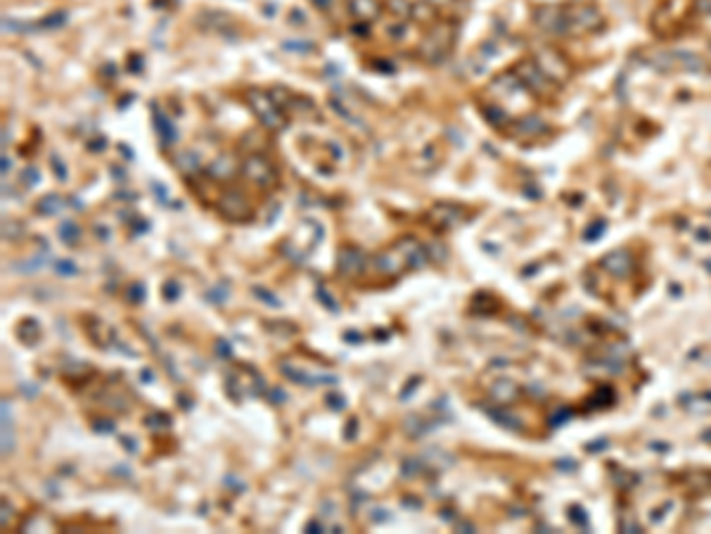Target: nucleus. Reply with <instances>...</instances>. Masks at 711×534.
Wrapping results in <instances>:
<instances>
[{
	"label": "nucleus",
	"instance_id": "obj_1",
	"mask_svg": "<svg viewBox=\"0 0 711 534\" xmlns=\"http://www.w3.org/2000/svg\"><path fill=\"white\" fill-rule=\"evenodd\" d=\"M458 38V24L456 22H437L432 24V29L424 33V38L420 40L417 45V55L424 59V62H441L444 57L451 55L453 45H456Z\"/></svg>",
	"mask_w": 711,
	"mask_h": 534
},
{
	"label": "nucleus",
	"instance_id": "obj_2",
	"mask_svg": "<svg viewBox=\"0 0 711 534\" xmlns=\"http://www.w3.org/2000/svg\"><path fill=\"white\" fill-rule=\"evenodd\" d=\"M247 103L249 107L256 112V117L268 131H282L287 126V119H284L282 110L273 103L270 93H263V91H249L247 93Z\"/></svg>",
	"mask_w": 711,
	"mask_h": 534
},
{
	"label": "nucleus",
	"instance_id": "obj_3",
	"mask_svg": "<svg viewBox=\"0 0 711 534\" xmlns=\"http://www.w3.org/2000/svg\"><path fill=\"white\" fill-rule=\"evenodd\" d=\"M242 176H245L249 183H254L259 188H273L277 181L275 166L270 164L266 154H261V152L247 154V159L242 161Z\"/></svg>",
	"mask_w": 711,
	"mask_h": 534
},
{
	"label": "nucleus",
	"instance_id": "obj_4",
	"mask_svg": "<svg viewBox=\"0 0 711 534\" xmlns=\"http://www.w3.org/2000/svg\"><path fill=\"white\" fill-rule=\"evenodd\" d=\"M219 212L226 216L228 221H235V224H245V221H249L254 216L247 198L242 193H237V191H228V193L221 195Z\"/></svg>",
	"mask_w": 711,
	"mask_h": 534
},
{
	"label": "nucleus",
	"instance_id": "obj_5",
	"mask_svg": "<svg viewBox=\"0 0 711 534\" xmlns=\"http://www.w3.org/2000/svg\"><path fill=\"white\" fill-rule=\"evenodd\" d=\"M368 256L363 254V249L358 247H342L340 254H337V271H340L344 278H358L368 271Z\"/></svg>",
	"mask_w": 711,
	"mask_h": 534
},
{
	"label": "nucleus",
	"instance_id": "obj_6",
	"mask_svg": "<svg viewBox=\"0 0 711 534\" xmlns=\"http://www.w3.org/2000/svg\"><path fill=\"white\" fill-rule=\"evenodd\" d=\"M567 12V26H574L577 31H591L600 24V12L593 8V5H572V8H565Z\"/></svg>",
	"mask_w": 711,
	"mask_h": 534
},
{
	"label": "nucleus",
	"instance_id": "obj_7",
	"mask_svg": "<svg viewBox=\"0 0 711 534\" xmlns=\"http://www.w3.org/2000/svg\"><path fill=\"white\" fill-rule=\"evenodd\" d=\"M372 266H375V271L379 275H384V278H398L405 268V261L396 249H384V252L372 256Z\"/></svg>",
	"mask_w": 711,
	"mask_h": 534
},
{
	"label": "nucleus",
	"instance_id": "obj_8",
	"mask_svg": "<svg viewBox=\"0 0 711 534\" xmlns=\"http://www.w3.org/2000/svg\"><path fill=\"white\" fill-rule=\"evenodd\" d=\"M394 249L403 256L405 266H410V268H422L427 266V259H429V256H427V249L420 245L415 238H401L394 245Z\"/></svg>",
	"mask_w": 711,
	"mask_h": 534
},
{
	"label": "nucleus",
	"instance_id": "obj_9",
	"mask_svg": "<svg viewBox=\"0 0 711 534\" xmlns=\"http://www.w3.org/2000/svg\"><path fill=\"white\" fill-rule=\"evenodd\" d=\"M463 207H453V205H437L427 214V221L432 226L439 228V231H446V228H453L463 221Z\"/></svg>",
	"mask_w": 711,
	"mask_h": 534
},
{
	"label": "nucleus",
	"instance_id": "obj_10",
	"mask_svg": "<svg viewBox=\"0 0 711 534\" xmlns=\"http://www.w3.org/2000/svg\"><path fill=\"white\" fill-rule=\"evenodd\" d=\"M237 169H242V164H237L235 154H219V157L207 166V176L214 181H230L237 174Z\"/></svg>",
	"mask_w": 711,
	"mask_h": 534
},
{
	"label": "nucleus",
	"instance_id": "obj_11",
	"mask_svg": "<svg viewBox=\"0 0 711 534\" xmlns=\"http://www.w3.org/2000/svg\"><path fill=\"white\" fill-rule=\"evenodd\" d=\"M86 330H88V337L98 344V347H112V342H117L114 340V328L112 326H107L105 321H91V323H86Z\"/></svg>",
	"mask_w": 711,
	"mask_h": 534
},
{
	"label": "nucleus",
	"instance_id": "obj_12",
	"mask_svg": "<svg viewBox=\"0 0 711 534\" xmlns=\"http://www.w3.org/2000/svg\"><path fill=\"white\" fill-rule=\"evenodd\" d=\"M351 12L361 22H372L382 15V5H379V0H351Z\"/></svg>",
	"mask_w": 711,
	"mask_h": 534
},
{
	"label": "nucleus",
	"instance_id": "obj_13",
	"mask_svg": "<svg viewBox=\"0 0 711 534\" xmlns=\"http://www.w3.org/2000/svg\"><path fill=\"white\" fill-rule=\"evenodd\" d=\"M287 110H292L296 117H301V119H320V112H318V107L311 103L308 98H304V96H294L292 100H289Z\"/></svg>",
	"mask_w": 711,
	"mask_h": 534
},
{
	"label": "nucleus",
	"instance_id": "obj_14",
	"mask_svg": "<svg viewBox=\"0 0 711 534\" xmlns=\"http://www.w3.org/2000/svg\"><path fill=\"white\" fill-rule=\"evenodd\" d=\"M40 333H43V330H40L36 319H26L19 323V328H17V337L26 344H36L40 340Z\"/></svg>",
	"mask_w": 711,
	"mask_h": 534
},
{
	"label": "nucleus",
	"instance_id": "obj_15",
	"mask_svg": "<svg viewBox=\"0 0 711 534\" xmlns=\"http://www.w3.org/2000/svg\"><path fill=\"white\" fill-rule=\"evenodd\" d=\"M154 121H157L161 143H166V145L173 143V140H175V126L166 119V114L164 112H157V114H154Z\"/></svg>",
	"mask_w": 711,
	"mask_h": 534
},
{
	"label": "nucleus",
	"instance_id": "obj_16",
	"mask_svg": "<svg viewBox=\"0 0 711 534\" xmlns=\"http://www.w3.org/2000/svg\"><path fill=\"white\" fill-rule=\"evenodd\" d=\"M175 166H178L183 174H192V171H197V169H200V159H197V154H195V152L185 150V152H180L178 157H175Z\"/></svg>",
	"mask_w": 711,
	"mask_h": 534
},
{
	"label": "nucleus",
	"instance_id": "obj_17",
	"mask_svg": "<svg viewBox=\"0 0 711 534\" xmlns=\"http://www.w3.org/2000/svg\"><path fill=\"white\" fill-rule=\"evenodd\" d=\"M36 207H38V212H40V214L52 216V214H57L59 209L64 207V202H62V198H59V195H45V198L40 200Z\"/></svg>",
	"mask_w": 711,
	"mask_h": 534
},
{
	"label": "nucleus",
	"instance_id": "obj_18",
	"mask_svg": "<svg viewBox=\"0 0 711 534\" xmlns=\"http://www.w3.org/2000/svg\"><path fill=\"white\" fill-rule=\"evenodd\" d=\"M282 373L287 375V377H292V382L296 385H316V375H308V373H304V370H296L292 366H287V363H282Z\"/></svg>",
	"mask_w": 711,
	"mask_h": 534
},
{
	"label": "nucleus",
	"instance_id": "obj_19",
	"mask_svg": "<svg viewBox=\"0 0 711 534\" xmlns=\"http://www.w3.org/2000/svg\"><path fill=\"white\" fill-rule=\"evenodd\" d=\"M422 470H424V461H420V458H403L401 461L403 477H417V475H422Z\"/></svg>",
	"mask_w": 711,
	"mask_h": 534
},
{
	"label": "nucleus",
	"instance_id": "obj_20",
	"mask_svg": "<svg viewBox=\"0 0 711 534\" xmlns=\"http://www.w3.org/2000/svg\"><path fill=\"white\" fill-rule=\"evenodd\" d=\"M59 238H62V242H67V245H76L81 238V228L76 224H71V221H67V224L59 226Z\"/></svg>",
	"mask_w": 711,
	"mask_h": 534
},
{
	"label": "nucleus",
	"instance_id": "obj_21",
	"mask_svg": "<svg viewBox=\"0 0 711 534\" xmlns=\"http://www.w3.org/2000/svg\"><path fill=\"white\" fill-rule=\"evenodd\" d=\"M410 17H412V19H417V22H427V19L434 17V5H429V3H427V0H420V3L412 5Z\"/></svg>",
	"mask_w": 711,
	"mask_h": 534
},
{
	"label": "nucleus",
	"instance_id": "obj_22",
	"mask_svg": "<svg viewBox=\"0 0 711 534\" xmlns=\"http://www.w3.org/2000/svg\"><path fill=\"white\" fill-rule=\"evenodd\" d=\"M270 98H273V103H275L277 107H280V110H282V107H284V110H287L289 100H292L294 96H292V93L287 91V88H282V86H275L273 91H270Z\"/></svg>",
	"mask_w": 711,
	"mask_h": 534
},
{
	"label": "nucleus",
	"instance_id": "obj_23",
	"mask_svg": "<svg viewBox=\"0 0 711 534\" xmlns=\"http://www.w3.org/2000/svg\"><path fill=\"white\" fill-rule=\"evenodd\" d=\"M403 428H405V432H408L410 437L417 439L424 432V423H422V418H420V416H408V418H405V423H403Z\"/></svg>",
	"mask_w": 711,
	"mask_h": 534
},
{
	"label": "nucleus",
	"instance_id": "obj_24",
	"mask_svg": "<svg viewBox=\"0 0 711 534\" xmlns=\"http://www.w3.org/2000/svg\"><path fill=\"white\" fill-rule=\"evenodd\" d=\"M405 33H408V24L403 22V19H398V22H389L387 24V36L391 40H403L405 38Z\"/></svg>",
	"mask_w": 711,
	"mask_h": 534
},
{
	"label": "nucleus",
	"instance_id": "obj_25",
	"mask_svg": "<svg viewBox=\"0 0 711 534\" xmlns=\"http://www.w3.org/2000/svg\"><path fill=\"white\" fill-rule=\"evenodd\" d=\"M252 295H254V297H259V300H261L263 304H266V307H280V300H277V297H275L273 292H268L266 288H261V285L252 288Z\"/></svg>",
	"mask_w": 711,
	"mask_h": 534
},
{
	"label": "nucleus",
	"instance_id": "obj_26",
	"mask_svg": "<svg viewBox=\"0 0 711 534\" xmlns=\"http://www.w3.org/2000/svg\"><path fill=\"white\" fill-rule=\"evenodd\" d=\"M126 300L131 302V304H140L142 300H145V285H140V283H133V285H128L126 288Z\"/></svg>",
	"mask_w": 711,
	"mask_h": 534
},
{
	"label": "nucleus",
	"instance_id": "obj_27",
	"mask_svg": "<svg viewBox=\"0 0 711 534\" xmlns=\"http://www.w3.org/2000/svg\"><path fill=\"white\" fill-rule=\"evenodd\" d=\"M284 50H292V52H313L316 45L313 43H304V40H284Z\"/></svg>",
	"mask_w": 711,
	"mask_h": 534
},
{
	"label": "nucleus",
	"instance_id": "obj_28",
	"mask_svg": "<svg viewBox=\"0 0 711 534\" xmlns=\"http://www.w3.org/2000/svg\"><path fill=\"white\" fill-rule=\"evenodd\" d=\"M316 297L323 302V307H325V309L335 311V314H337V311H340V307H337V302H335V297H330V295H328V290H325V288H318V290H316Z\"/></svg>",
	"mask_w": 711,
	"mask_h": 534
},
{
	"label": "nucleus",
	"instance_id": "obj_29",
	"mask_svg": "<svg viewBox=\"0 0 711 534\" xmlns=\"http://www.w3.org/2000/svg\"><path fill=\"white\" fill-rule=\"evenodd\" d=\"M161 295H164V300L166 302H175L180 297V285L178 283H166V285H161Z\"/></svg>",
	"mask_w": 711,
	"mask_h": 534
},
{
	"label": "nucleus",
	"instance_id": "obj_30",
	"mask_svg": "<svg viewBox=\"0 0 711 534\" xmlns=\"http://www.w3.org/2000/svg\"><path fill=\"white\" fill-rule=\"evenodd\" d=\"M389 8L401 17H408L412 12V5L408 3V0H389Z\"/></svg>",
	"mask_w": 711,
	"mask_h": 534
},
{
	"label": "nucleus",
	"instance_id": "obj_31",
	"mask_svg": "<svg viewBox=\"0 0 711 534\" xmlns=\"http://www.w3.org/2000/svg\"><path fill=\"white\" fill-rule=\"evenodd\" d=\"M368 518H370V523L382 525V523H387V520H389L391 516H389V511H387V509H379V506H377V509H370Z\"/></svg>",
	"mask_w": 711,
	"mask_h": 534
},
{
	"label": "nucleus",
	"instance_id": "obj_32",
	"mask_svg": "<svg viewBox=\"0 0 711 534\" xmlns=\"http://www.w3.org/2000/svg\"><path fill=\"white\" fill-rule=\"evenodd\" d=\"M55 271H57L59 275H76V273H79V268H76V263H74V261H57Z\"/></svg>",
	"mask_w": 711,
	"mask_h": 534
},
{
	"label": "nucleus",
	"instance_id": "obj_33",
	"mask_svg": "<svg viewBox=\"0 0 711 534\" xmlns=\"http://www.w3.org/2000/svg\"><path fill=\"white\" fill-rule=\"evenodd\" d=\"M67 22V12H57V15H50L43 22V26H47V29H57V26H62Z\"/></svg>",
	"mask_w": 711,
	"mask_h": 534
},
{
	"label": "nucleus",
	"instance_id": "obj_34",
	"mask_svg": "<svg viewBox=\"0 0 711 534\" xmlns=\"http://www.w3.org/2000/svg\"><path fill=\"white\" fill-rule=\"evenodd\" d=\"M226 297H228V288H214V290H209V300H212L214 304H223V302H226Z\"/></svg>",
	"mask_w": 711,
	"mask_h": 534
},
{
	"label": "nucleus",
	"instance_id": "obj_35",
	"mask_svg": "<svg viewBox=\"0 0 711 534\" xmlns=\"http://www.w3.org/2000/svg\"><path fill=\"white\" fill-rule=\"evenodd\" d=\"M216 354L223 356V359H230V354H233V347H230V342L228 340H219V342H216Z\"/></svg>",
	"mask_w": 711,
	"mask_h": 534
},
{
	"label": "nucleus",
	"instance_id": "obj_36",
	"mask_svg": "<svg viewBox=\"0 0 711 534\" xmlns=\"http://www.w3.org/2000/svg\"><path fill=\"white\" fill-rule=\"evenodd\" d=\"M328 407L332 411H342L344 407H347V402H344V397H340V394H330L328 397Z\"/></svg>",
	"mask_w": 711,
	"mask_h": 534
},
{
	"label": "nucleus",
	"instance_id": "obj_37",
	"mask_svg": "<svg viewBox=\"0 0 711 534\" xmlns=\"http://www.w3.org/2000/svg\"><path fill=\"white\" fill-rule=\"evenodd\" d=\"M50 161H52V166H55V174H57V178H59V181H64V178H67V169L62 166V161H59V157H57V154H52V157H50Z\"/></svg>",
	"mask_w": 711,
	"mask_h": 534
},
{
	"label": "nucleus",
	"instance_id": "obj_38",
	"mask_svg": "<svg viewBox=\"0 0 711 534\" xmlns=\"http://www.w3.org/2000/svg\"><path fill=\"white\" fill-rule=\"evenodd\" d=\"M22 178H24V183H26V186H36L40 176H38L36 169H26V174L22 176Z\"/></svg>",
	"mask_w": 711,
	"mask_h": 534
},
{
	"label": "nucleus",
	"instance_id": "obj_39",
	"mask_svg": "<svg viewBox=\"0 0 711 534\" xmlns=\"http://www.w3.org/2000/svg\"><path fill=\"white\" fill-rule=\"evenodd\" d=\"M284 399H287V394L280 387L270 390V404H284Z\"/></svg>",
	"mask_w": 711,
	"mask_h": 534
},
{
	"label": "nucleus",
	"instance_id": "obj_40",
	"mask_svg": "<svg viewBox=\"0 0 711 534\" xmlns=\"http://www.w3.org/2000/svg\"><path fill=\"white\" fill-rule=\"evenodd\" d=\"M93 428L98 432H114V421H95Z\"/></svg>",
	"mask_w": 711,
	"mask_h": 534
},
{
	"label": "nucleus",
	"instance_id": "obj_41",
	"mask_svg": "<svg viewBox=\"0 0 711 534\" xmlns=\"http://www.w3.org/2000/svg\"><path fill=\"white\" fill-rule=\"evenodd\" d=\"M417 385H420V377H412V382H410V385H405V387H403V392H401V399H403V402H405V399H408V397L412 394V390H415Z\"/></svg>",
	"mask_w": 711,
	"mask_h": 534
},
{
	"label": "nucleus",
	"instance_id": "obj_42",
	"mask_svg": "<svg viewBox=\"0 0 711 534\" xmlns=\"http://www.w3.org/2000/svg\"><path fill=\"white\" fill-rule=\"evenodd\" d=\"M121 444H124V447H126L128 451H135V439H131V437H121Z\"/></svg>",
	"mask_w": 711,
	"mask_h": 534
},
{
	"label": "nucleus",
	"instance_id": "obj_43",
	"mask_svg": "<svg viewBox=\"0 0 711 534\" xmlns=\"http://www.w3.org/2000/svg\"><path fill=\"white\" fill-rule=\"evenodd\" d=\"M401 504L405 506V509H420V501H415V499H408V496H405Z\"/></svg>",
	"mask_w": 711,
	"mask_h": 534
},
{
	"label": "nucleus",
	"instance_id": "obj_44",
	"mask_svg": "<svg viewBox=\"0 0 711 534\" xmlns=\"http://www.w3.org/2000/svg\"><path fill=\"white\" fill-rule=\"evenodd\" d=\"M356 428H358V421H351V423L347 425V435H349V439H354V435H356Z\"/></svg>",
	"mask_w": 711,
	"mask_h": 534
},
{
	"label": "nucleus",
	"instance_id": "obj_45",
	"mask_svg": "<svg viewBox=\"0 0 711 534\" xmlns=\"http://www.w3.org/2000/svg\"><path fill=\"white\" fill-rule=\"evenodd\" d=\"M22 392H24V394H29V397H33V394H36V387H29V385H22Z\"/></svg>",
	"mask_w": 711,
	"mask_h": 534
},
{
	"label": "nucleus",
	"instance_id": "obj_46",
	"mask_svg": "<svg viewBox=\"0 0 711 534\" xmlns=\"http://www.w3.org/2000/svg\"><path fill=\"white\" fill-rule=\"evenodd\" d=\"M306 530H308V532H320L323 527H320V523H308V525H306Z\"/></svg>",
	"mask_w": 711,
	"mask_h": 534
},
{
	"label": "nucleus",
	"instance_id": "obj_47",
	"mask_svg": "<svg viewBox=\"0 0 711 534\" xmlns=\"http://www.w3.org/2000/svg\"><path fill=\"white\" fill-rule=\"evenodd\" d=\"M3 527H8V501H3Z\"/></svg>",
	"mask_w": 711,
	"mask_h": 534
},
{
	"label": "nucleus",
	"instance_id": "obj_48",
	"mask_svg": "<svg viewBox=\"0 0 711 534\" xmlns=\"http://www.w3.org/2000/svg\"><path fill=\"white\" fill-rule=\"evenodd\" d=\"M313 3L318 5V8H320V10H325V8H330V3H332V0H313Z\"/></svg>",
	"mask_w": 711,
	"mask_h": 534
},
{
	"label": "nucleus",
	"instance_id": "obj_49",
	"mask_svg": "<svg viewBox=\"0 0 711 534\" xmlns=\"http://www.w3.org/2000/svg\"><path fill=\"white\" fill-rule=\"evenodd\" d=\"M140 377H145V382H152V370H142V373H140Z\"/></svg>",
	"mask_w": 711,
	"mask_h": 534
},
{
	"label": "nucleus",
	"instance_id": "obj_50",
	"mask_svg": "<svg viewBox=\"0 0 711 534\" xmlns=\"http://www.w3.org/2000/svg\"><path fill=\"white\" fill-rule=\"evenodd\" d=\"M344 337H347V340H349V342H351V340H356V342H358V340H361V335H358V333H347V335H344Z\"/></svg>",
	"mask_w": 711,
	"mask_h": 534
},
{
	"label": "nucleus",
	"instance_id": "obj_51",
	"mask_svg": "<svg viewBox=\"0 0 711 534\" xmlns=\"http://www.w3.org/2000/svg\"><path fill=\"white\" fill-rule=\"evenodd\" d=\"M427 3H429V5H449L451 0H427Z\"/></svg>",
	"mask_w": 711,
	"mask_h": 534
},
{
	"label": "nucleus",
	"instance_id": "obj_52",
	"mask_svg": "<svg viewBox=\"0 0 711 534\" xmlns=\"http://www.w3.org/2000/svg\"><path fill=\"white\" fill-rule=\"evenodd\" d=\"M8 169H10V164H8V157H3V174H8Z\"/></svg>",
	"mask_w": 711,
	"mask_h": 534
}]
</instances>
